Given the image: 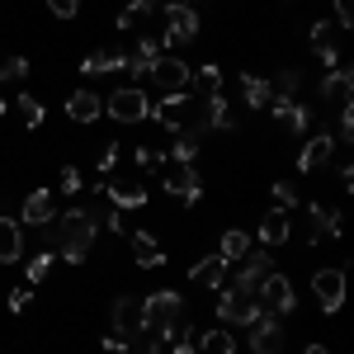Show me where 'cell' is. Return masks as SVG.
Instances as JSON below:
<instances>
[{"mask_svg": "<svg viewBox=\"0 0 354 354\" xmlns=\"http://www.w3.org/2000/svg\"><path fill=\"white\" fill-rule=\"evenodd\" d=\"M189 85L198 90V95H213V90H222V66H218V62L189 66Z\"/></svg>", "mask_w": 354, "mask_h": 354, "instance_id": "27", "label": "cell"}, {"mask_svg": "<svg viewBox=\"0 0 354 354\" xmlns=\"http://www.w3.org/2000/svg\"><path fill=\"white\" fill-rule=\"evenodd\" d=\"M48 10H53L57 19H76L81 15V0H48Z\"/></svg>", "mask_w": 354, "mask_h": 354, "instance_id": "40", "label": "cell"}, {"mask_svg": "<svg viewBox=\"0 0 354 354\" xmlns=\"http://www.w3.org/2000/svg\"><path fill=\"white\" fill-rule=\"evenodd\" d=\"M255 298H260V307L274 312V317H293V312H298V293H293V279H288V274H274L270 270L265 279H260Z\"/></svg>", "mask_w": 354, "mask_h": 354, "instance_id": "3", "label": "cell"}, {"mask_svg": "<svg viewBox=\"0 0 354 354\" xmlns=\"http://www.w3.org/2000/svg\"><path fill=\"white\" fill-rule=\"evenodd\" d=\"M81 71H85V76H113V71H128V53H123V48H100V53H85Z\"/></svg>", "mask_w": 354, "mask_h": 354, "instance_id": "17", "label": "cell"}, {"mask_svg": "<svg viewBox=\"0 0 354 354\" xmlns=\"http://www.w3.org/2000/svg\"><path fill=\"white\" fill-rule=\"evenodd\" d=\"M194 350L198 354H236V335L232 330H203Z\"/></svg>", "mask_w": 354, "mask_h": 354, "instance_id": "28", "label": "cell"}, {"mask_svg": "<svg viewBox=\"0 0 354 354\" xmlns=\"http://www.w3.org/2000/svg\"><path fill=\"white\" fill-rule=\"evenodd\" d=\"M15 109H19V118H24V128H43V100H33V95H19L15 100Z\"/></svg>", "mask_w": 354, "mask_h": 354, "instance_id": "32", "label": "cell"}, {"mask_svg": "<svg viewBox=\"0 0 354 354\" xmlns=\"http://www.w3.org/2000/svg\"><path fill=\"white\" fill-rule=\"evenodd\" d=\"M151 118L170 128V133H189L194 128V95L189 90H175V95H161V104H151Z\"/></svg>", "mask_w": 354, "mask_h": 354, "instance_id": "6", "label": "cell"}, {"mask_svg": "<svg viewBox=\"0 0 354 354\" xmlns=\"http://www.w3.org/2000/svg\"><path fill=\"white\" fill-rule=\"evenodd\" d=\"M213 312H218V322H227V326H250L265 307H260L255 293H241V288H227V283H222L218 307H213Z\"/></svg>", "mask_w": 354, "mask_h": 354, "instance_id": "4", "label": "cell"}, {"mask_svg": "<svg viewBox=\"0 0 354 354\" xmlns=\"http://www.w3.org/2000/svg\"><path fill=\"white\" fill-rule=\"evenodd\" d=\"M165 354H198L194 345H165Z\"/></svg>", "mask_w": 354, "mask_h": 354, "instance_id": "46", "label": "cell"}, {"mask_svg": "<svg viewBox=\"0 0 354 354\" xmlns=\"http://www.w3.org/2000/svg\"><path fill=\"white\" fill-rule=\"evenodd\" d=\"M109 198H113V208H123V213L147 208V185L142 180H109Z\"/></svg>", "mask_w": 354, "mask_h": 354, "instance_id": "21", "label": "cell"}, {"mask_svg": "<svg viewBox=\"0 0 354 354\" xmlns=\"http://www.w3.org/2000/svg\"><path fill=\"white\" fill-rule=\"evenodd\" d=\"M100 113H104L100 90H76V95L66 100V118H71V123H95Z\"/></svg>", "mask_w": 354, "mask_h": 354, "instance_id": "20", "label": "cell"}, {"mask_svg": "<svg viewBox=\"0 0 354 354\" xmlns=\"http://www.w3.org/2000/svg\"><path fill=\"white\" fill-rule=\"evenodd\" d=\"M151 10H156V5H147V0H133V5H123V10H118V28H123V33H137V28L151 19Z\"/></svg>", "mask_w": 354, "mask_h": 354, "instance_id": "29", "label": "cell"}, {"mask_svg": "<svg viewBox=\"0 0 354 354\" xmlns=\"http://www.w3.org/2000/svg\"><path fill=\"white\" fill-rule=\"evenodd\" d=\"M274 208H288V213L298 208V189H293V180H279V185H274Z\"/></svg>", "mask_w": 354, "mask_h": 354, "instance_id": "37", "label": "cell"}, {"mask_svg": "<svg viewBox=\"0 0 354 354\" xmlns=\"http://www.w3.org/2000/svg\"><path fill=\"white\" fill-rule=\"evenodd\" d=\"M19 255H24V227L0 213V265H15Z\"/></svg>", "mask_w": 354, "mask_h": 354, "instance_id": "24", "label": "cell"}, {"mask_svg": "<svg viewBox=\"0 0 354 354\" xmlns=\"http://www.w3.org/2000/svg\"><path fill=\"white\" fill-rule=\"evenodd\" d=\"M189 283H194V288H213V293H218L222 283H227V260H222V255L198 260V265L189 270Z\"/></svg>", "mask_w": 354, "mask_h": 354, "instance_id": "22", "label": "cell"}, {"mask_svg": "<svg viewBox=\"0 0 354 354\" xmlns=\"http://www.w3.org/2000/svg\"><path fill=\"white\" fill-rule=\"evenodd\" d=\"M28 76V57H0V81H24Z\"/></svg>", "mask_w": 354, "mask_h": 354, "instance_id": "35", "label": "cell"}, {"mask_svg": "<svg viewBox=\"0 0 354 354\" xmlns=\"http://www.w3.org/2000/svg\"><path fill=\"white\" fill-rule=\"evenodd\" d=\"M43 232H48V245H62V260H66V265H85L90 245L100 236V222H95L90 208H66V213H57Z\"/></svg>", "mask_w": 354, "mask_h": 354, "instance_id": "1", "label": "cell"}, {"mask_svg": "<svg viewBox=\"0 0 354 354\" xmlns=\"http://www.w3.org/2000/svg\"><path fill=\"white\" fill-rule=\"evenodd\" d=\"M5 109H10V100H5V95H0V118H5Z\"/></svg>", "mask_w": 354, "mask_h": 354, "instance_id": "48", "label": "cell"}, {"mask_svg": "<svg viewBox=\"0 0 354 354\" xmlns=\"http://www.w3.org/2000/svg\"><path fill=\"white\" fill-rule=\"evenodd\" d=\"M161 189L170 194V198H180L185 208H194L198 198H203V180H198V170L185 161H170V170H165V180H161Z\"/></svg>", "mask_w": 354, "mask_h": 354, "instance_id": "8", "label": "cell"}, {"mask_svg": "<svg viewBox=\"0 0 354 354\" xmlns=\"http://www.w3.org/2000/svg\"><path fill=\"white\" fill-rule=\"evenodd\" d=\"M81 185H85L81 170H76V165H62V189H66V194H81Z\"/></svg>", "mask_w": 354, "mask_h": 354, "instance_id": "41", "label": "cell"}, {"mask_svg": "<svg viewBox=\"0 0 354 354\" xmlns=\"http://www.w3.org/2000/svg\"><path fill=\"white\" fill-rule=\"evenodd\" d=\"M133 165H137V170H147V175H151V170H161V165H165V156L156 151V147H137V151H133Z\"/></svg>", "mask_w": 354, "mask_h": 354, "instance_id": "36", "label": "cell"}, {"mask_svg": "<svg viewBox=\"0 0 354 354\" xmlns=\"http://www.w3.org/2000/svg\"><path fill=\"white\" fill-rule=\"evenodd\" d=\"M241 100H245V109H270V100H274V85L245 71V76H241Z\"/></svg>", "mask_w": 354, "mask_h": 354, "instance_id": "26", "label": "cell"}, {"mask_svg": "<svg viewBox=\"0 0 354 354\" xmlns=\"http://www.w3.org/2000/svg\"><path fill=\"white\" fill-rule=\"evenodd\" d=\"M288 236H293V213H288V208H270V213L260 218V245L274 250V245H283Z\"/></svg>", "mask_w": 354, "mask_h": 354, "instance_id": "16", "label": "cell"}, {"mask_svg": "<svg viewBox=\"0 0 354 354\" xmlns=\"http://www.w3.org/2000/svg\"><path fill=\"white\" fill-rule=\"evenodd\" d=\"M151 81L161 85V95L189 90V62H185V57H170V53H161V57H156V66H151Z\"/></svg>", "mask_w": 354, "mask_h": 354, "instance_id": "11", "label": "cell"}, {"mask_svg": "<svg viewBox=\"0 0 354 354\" xmlns=\"http://www.w3.org/2000/svg\"><path fill=\"white\" fill-rule=\"evenodd\" d=\"M109 317H113V330H118L123 340H137V335H142V302L137 298H118Z\"/></svg>", "mask_w": 354, "mask_h": 354, "instance_id": "18", "label": "cell"}, {"mask_svg": "<svg viewBox=\"0 0 354 354\" xmlns=\"http://www.w3.org/2000/svg\"><path fill=\"white\" fill-rule=\"evenodd\" d=\"M245 250H250V236H245V232H236V227H232V232H222V245H218V255L227 260V265H236V260H241Z\"/></svg>", "mask_w": 354, "mask_h": 354, "instance_id": "30", "label": "cell"}, {"mask_svg": "<svg viewBox=\"0 0 354 354\" xmlns=\"http://www.w3.org/2000/svg\"><path fill=\"white\" fill-rule=\"evenodd\" d=\"M298 85H302V71H298V66H283V71H279V81H274V95L298 100Z\"/></svg>", "mask_w": 354, "mask_h": 354, "instance_id": "34", "label": "cell"}, {"mask_svg": "<svg viewBox=\"0 0 354 354\" xmlns=\"http://www.w3.org/2000/svg\"><path fill=\"white\" fill-rule=\"evenodd\" d=\"M335 24L354 28V0H335Z\"/></svg>", "mask_w": 354, "mask_h": 354, "instance_id": "42", "label": "cell"}, {"mask_svg": "<svg viewBox=\"0 0 354 354\" xmlns=\"http://www.w3.org/2000/svg\"><path fill=\"white\" fill-rule=\"evenodd\" d=\"M245 330H250V354H279L283 350V326H279L274 312H260Z\"/></svg>", "mask_w": 354, "mask_h": 354, "instance_id": "10", "label": "cell"}, {"mask_svg": "<svg viewBox=\"0 0 354 354\" xmlns=\"http://www.w3.org/2000/svg\"><path fill=\"white\" fill-rule=\"evenodd\" d=\"M322 100H326L330 109H350L354 104V71L350 66H335L322 76Z\"/></svg>", "mask_w": 354, "mask_h": 354, "instance_id": "13", "label": "cell"}, {"mask_svg": "<svg viewBox=\"0 0 354 354\" xmlns=\"http://www.w3.org/2000/svg\"><path fill=\"white\" fill-rule=\"evenodd\" d=\"M194 38H198V15H194V5L165 0V38H161V48H180V43H194Z\"/></svg>", "mask_w": 354, "mask_h": 354, "instance_id": "7", "label": "cell"}, {"mask_svg": "<svg viewBox=\"0 0 354 354\" xmlns=\"http://www.w3.org/2000/svg\"><path fill=\"white\" fill-rule=\"evenodd\" d=\"M270 113L293 137H302L307 128H312V109H307V104H298V100H288V95H274V100H270Z\"/></svg>", "mask_w": 354, "mask_h": 354, "instance_id": "15", "label": "cell"}, {"mask_svg": "<svg viewBox=\"0 0 354 354\" xmlns=\"http://www.w3.org/2000/svg\"><path fill=\"white\" fill-rule=\"evenodd\" d=\"M180 317H185V298L175 288H156L151 298H142V330L156 340H170V326Z\"/></svg>", "mask_w": 354, "mask_h": 354, "instance_id": "2", "label": "cell"}, {"mask_svg": "<svg viewBox=\"0 0 354 354\" xmlns=\"http://www.w3.org/2000/svg\"><path fill=\"white\" fill-rule=\"evenodd\" d=\"M335 137L330 133H312L307 142H302V151H298V170L302 175H317V170H326L330 165V156H335Z\"/></svg>", "mask_w": 354, "mask_h": 354, "instance_id": "9", "label": "cell"}, {"mask_svg": "<svg viewBox=\"0 0 354 354\" xmlns=\"http://www.w3.org/2000/svg\"><path fill=\"white\" fill-rule=\"evenodd\" d=\"M118 156H123V147H118V142H104V151H100V175H104V180H109L113 175V165H118Z\"/></svg>", "mask_w": 354, "mask_h": 354, "instance_id": "38", "label": "cell"}, {"mask_svg": "<svg viewBox=\"0 0 354 354\" xmlns=\"http://www.w3.org/2000/svg\"><path fill=\"white\" fill-rule=\"evenodd\" d=\"M307 43H312V53H326V48H335V43H330V24H326V19H322V24H312Z\"/></svg>", "mask_w": 354, "mask_h": 354, "instance_id": "39", "label": "cell"}, {"mask_svg": "<svg viewBox=\"0 0 354 354\" xmlns=\"http://www.w3.org/2000/svg\"><path fill=\"white\" fill-rule=\"evenodd\" d=\"M265 274H270V250H265V245H260V250H245L241 260H236V283H232V288H241V293H255Z\"/></svg>", "mask_w": 354, "mask_h": 354, "instance_id": "14", "label": "cell"}, {"mask_svg": "<svg viewBox=\"0 0 354 354\" xmlns=\"http://www.w3.org/2000/svg\"><path fill=\"white\" fill-rule=\"evenodd\" d=\"M128 245H133L137 270H161V265H165V250H161V241H156L151 232H133V236H128Z\"/></svg>", "mask_w": 354, "mask_h": 354, "instance_id": "19", "label": "cell"}, {"mask_svg": "<svg viewBox=\"0 0 354 354\" xmlns=\"http://www.w3.org/2000/svg\"><path fill=\"white\" fill-rule=\"evenodd\" d=\"M53 250H38V255H33V260H28V283H33V288H38V283H43V279H48V274H53Z\"/></svg>", "mask_w": 354, "mask_h": 354, "instance_id": "33", "label": "cell"}, {"mask_svg": "<svg viewBox=\"0 0 354 354\" xmlns=\"http://www.w3.org/2000/svg\"><path fill=\"white\" fill-rule=\"evenodd\" d=\"M123 218H128V213H123V208H113L109 218H104V222H109V232H118V236H123V232H128V222H123Z\"/></svg>", "mask_w": 354, "mask_h": 354, "instance_id": "45", "label": "cell"}, {"mask_svg": "<svg viewBox=\"0 0 354 354\" xmlns=\"http://www.w3.org/2000/svg\"><path fill=\"white\" fill-rule=\"evenodd\" d=\"M147 5H165V0H147Z\"/></svg>", "mask_w": 354, "mask_h": 354, "instance_id": "49", "label": "cell"}, {"mask_svg": "<svg viewBox=\"0 0 354 354\" xmlns=\"http://www.w3.org/2000/svg\"><path fill=\"white\" fill-rule=\"evenodd\" d=\"M165 48H161V38H137V48L128 53V71H133L137 81L142 76H151V66H156V57H161Z\"/></svg>", "mask_w": 354, "mask_h": 354, "instance_id": "23", "label": "cell"}, {"mask_svg": "<svg viewBox=\"0 0 354 354\" xmlns=\"http://www.w3.org/2000/svg\"><path fill=\"white\" fill-rule=\"evenodd\" d=\"M340 113V137L335 142H354V109H335Z\"/></svg>", "mask_w": 354, "mask_h": 354, "instance_id": "43", "label": "cell"}, {"mask_svg": "<svg viewBox=\"0 0 354 354\" xmlns=\"http://www.w3.org/2000/svg\"><path fill=\"white\" fill-rule=\"evenodd\" d=\"M28 298H33L28 288H10V312H24V307H28Z\"/></svg>", "mask_w": 354, "mask_h": 354, "instance_id": "44", "label": "cell"}, {"mask_svg": "<svg viewBox=\"0 0 354 354\" xmlns=\"http://www.w3.org/2000/svg\"><path fill=\"white\" fill-rule=\"evenodd\" d=\"M312 293H317L322 312H340V302H345V270H317L312 274Z\"/></svg>", "mask_w": 354, "mask_h": 354, "instance_id": "12", "label": "cell"}, {"mask_svg": "<svg viewBox=\"0 0 354 354\" xmlns=\"http://www.w3.org/2000/svg\"><path fill=\"white\" fill-rule=\"evenodd\" d=\"M302 354H330V350H326V345H307Z\"/></svg>", "mask_w": 354, "mask_h": 354, "instance_id": "47", "label": "cell"}, {"mask_svg": "<svg viewBox=\"0 0 354 354\" xmlns=\"http://www.w3.org/2000/svg\"><path fill=\"white\" fill-rule=\"evenodd\" d=\"M194 156H198V133H175V142H170V161L194 165Z\"/></svg>", "mask_w": 354, "mask_h": 354, "instance_id": "31", "label": "cell"}, {"mask_svg": "<svg viewBox=\"0 0 354 354\" xmlns=\"http://www.w3.org/2000/svg\"><path fill=\"white\" fill-rule=\"evenodd\" d=\"M180 5H198V0H180Z\"/></svg>", "mask_w": 354, "mask_h": 354, "instance_id": "50", "label": "cell"}, {"mask_svg": "<svg viewBox=\"0 0 354 354\" xmlns=\"http://www.w3.org/2000/svg\"><path fill=\"white\" fill-rule=\"evenodd\" d=\"M104 113L113 123H142V118H151V100H147L142 85H123V90H113L104 100Z\"/></svg>", "mask_w": 354, "mask_h": 354, "instance_id": "5", "label": "cell"}, {"mask_svg": "<svg viewBox=\"0 0 354 354\" xmlns=\"http://www.w3.org/2000/svg\"><path fill=\"white\" fill-rule=\"evenodd\" d=\"M57 218V203L48 189H33L24 198V227H48V222Z\"/></svg>", "mask_w": 354, "mask_h": 354, "instance_id": "25", "label": "cell"}]
</instances>
